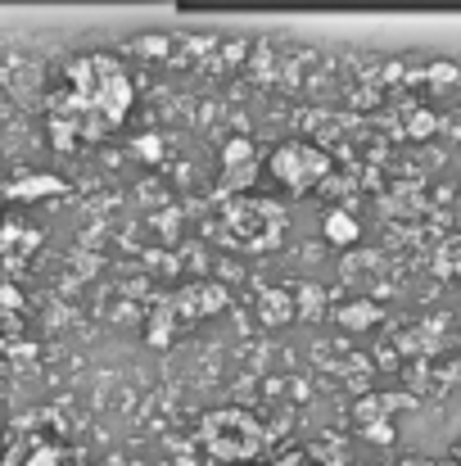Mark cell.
I'll return each instance as SVG.
<instances>
[{"label": "cell", "mask_w": 461, "mask_h": 466, "mask_svg": "<svg viewBox=\"0 0 461 466\" xmlns=\"http://www.w3.org/2000/svg\"><path fill=\"white\" fill-rule=\"evenodd\" d=\"M132 109V77L118 59L86 55L68 68L64 91L50 100V137L59 150L109 137Z\"/></svg>", "instance_id": "obj_1"}, {"label": "cell", "mask_w": 461, "mask_h": 466, "mask_svg": "<svg viewBox=\"0 0 461 466\" xmlns=\"http://www.w3.org/2000/svg\"><path fill=\"white\" fill-rule=\"evenodd\" d=\"M208 435V449H213V458H222V462H240V458H254L258 453V444H263V435H258V421H249V417H240V412H217V417H208V426H204Z\"/></svg>", "instance_id": "obj_2"}, {"label": "cell", "mask_w": 461, "mask_h": 466, "mask_svg": "<svg viewBox=\"0 0 461 466\" xmlns=\"http://www.w3.org/2000/svg\"><path fill=\"white\" fill-rule=\"evenodd\" d=\"M272 167H276V177L290 181V186H312V177L326 172V158L312 155L307 146H286L281 155L272 158Z\"/></svg>", "instance_id": "obj_3"}, {"label": "cell", "mask_w": 461, "mask_h": 466, "mask_svg": "<svg viewBox=\"0 0 461 466\" xmlns=\"http://www.w3.org/2000/svg\"><path fill=\"white\" fill-rule=\"evenodd\" d=\"M27 466H64V462H59V453H55V449H41V453H32V458H27Z\"/></svg>", "instance_id": "obj_4"}]
</instances>
